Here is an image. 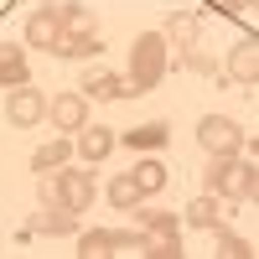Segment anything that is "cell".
Instances as JSON below:
<instances>
[{"mask_svg": "<svg viewBox=\"0 0 259 259\" xmlns=\"http://www.w3.org/2000/svg\"><path fill=\"white\" fill-rule=\"evenodd\" d=\"M202 187L218 192L223 202H254V197H259V166H254V156H249V161L218 156L212 166H202Z\"/></svg>", "mask_w": 259, "mask_h": 259, "instance_id": "6da1fadb", "label": "cell"}, {"mask_svg": "<svg viewBox=\"0 0 259 259\" xmlns=\"http://www.w3.org/2000/svg\"><path fill=\"white\" fill-rule=\"evenodd\" d=\"M166 31H140L130 41V78H124V94H150L156 83L166 78Z\"/></svg>", "mask_w": 259, "mask_h": 259, "instance_id": "7a4b0ae2", "label": "cell"}, {"mask_svg": "<svg viewBox=\"0 0 259 259\" xmlns=\"http://www.w3.org/2000/svg\"><path fill=\"white\" fill-rule=\"evenodd\" d=\"M197 145L207 150V156H239L244 150V124L228 119V114H207L197 124Z\"/></svg>", "mask_w": 259, "mask_h": 259, "instance_id": "3957f363", "label": "cell"}, {"mask_svg": "<svg viewBox=\"0 0 259 259\" xmlns=\"http://www.w3.org/2000/svg\"><path fill=\"white\" fill-rule=\"evenodd\" d=\"M47 119L57 124V135H78V130L83 124H89V99H83V94H52L47 99Z\"/></svg>", "mask_w": 259, "mask_h": 259, "instance_id": "277c9868", "label": "cell"}, {"mask_svg": "<svg viewBox=\"0 0 259 259\" xmlns=\"http://www.w3.org/2000/svg\"><path fill=\"white\" fill-rule=\"evenodd\" d=\"M114 145H119L114 130H104V124H83L78 135H73V156H83V166H99V161L114 156Z\"/></svg>", "mask_w": 259, "mask_h": 259, "instance_id": "5b68a950", "label": "cell"}, {"mask_svg": "<svg viewBox=\"0 0 259 259\" xmlns=\"http://www.w3.org/2000/svg\"><path fill=\"white\" fill-rule=\"evenodd\" d=\"M57 187H62V207H68V212H83L94 202V192H99L89 166H62L57 171Z\"/></svg>", "mask_w": 259, "mask_h": 259, "instance_id": "8992f818", "label": "cell"}, {"mask_svg": "<svg viewBox=\"0 0 259 259\" xmlns=\"http://www.w3.org/2000/svg\"><path fill=\"white\" fill-rule=\"evenodd\" d=\"M41 114H47V99H41L36 89H26V83H21V89H11V94H6V119H11L16 130L36 124Z\"/></svg>", "mask_w": 259, "mask_h": 259, "instance_id": "52a82bcc", "label": "cell"}, {"mask_svg": "<svg viewBox=\"0 0 259 259\" xmlns=\"http://www.w3.org/2000/svg\"><path fill=\"white\" fill-rule=\"evenodd\" d=\"M57 36H62V16H57V6L31 11V21H26V41H31V47H36V52H52Z\"/></svg>", "mask_w": 259, "mask_h": 259, "instance_id": "ba28073f", "label": "cell"}, {"mask_svg": "<svg viewBox=\"0 0 259 259\" xmlns=\"http://www.w3.org/2000/svg\"><path fill=\"white\" fill-rule=\"evenodd\" d=\"M68 161H73V135H57V140H47V145H36L31 171H36V177H57Z\"/></svg>", "mask_w": 259, "mask_h": 259, "instance_id": "9c48e42d", "label": "cell"}, {"mask_svg": "<svg viewBox=\"0 0 259 259\" xmlns=\"http://www.w3.org/2000/svg\"><path fill=\"white\" fill-rule=\"evenodd\" d=\"M52 52L78 62V57H99V52H104V41H99L94 31H83V26H62V36H57V47H52Z\"/></svg>", "mask_w": 259, "mask_h": 259, "instance_id": "30bf717a", "label": "cell"}, {"mask_svg": "<svg viewBox=\"0 0 259 259\" xmlns=\"http://www.w3.org/2000/svg\"><path fill=\"white\" fill-rule=\"evenodd\" d=\"M21 83H31V68H26V52L16 47V41H0V89H21Z\"/></svg>", "mask_w": 259, "mask_h": 259, "instance_id": "8fae6325", "label": "cell"}, {"mask_svg": "<svg viewBox=\"0 0 259 259\" xmlns=\"http://www.w3.org/2000/svg\"><path fill=\"white\" fill-rule=\"evenodd\" d=\"M182 223H187V228H202V233H212V228L223 223V197H218V192H202V197H197V202H192V207L182 212Z\"/></svg>", "mask_w": 259, "mask_h": 259, "instance_id": "7c38bea8", "label": "cell"}, {"mask_svg": "<svg viewBox=\"0 0 259 259\" xmlns=\"http://www.w3.org/2000/svg\"><path fill=\"white\" fill-rule=\"evenodd\" d=\"M228 78L233 83H259V47L254 41H233V52H228Z\"/></svg>", "mask_w": 259, "mask_h": 259, "instance_id": "4fadbf2b", "label": "cell"}, {"mask_svg": "<svg viewBox=\"0 0 259 259\" xmlns=\"http://www.w3.org/2000/svg\"><path fill=\"white\" fill-rule=\"evenodd\" d=\"M83 99H94V104H114V99H130V94H124V78H119V73L99 68V73L83 78Z\"/></svg>", "mask_w": 259, "mask_h": 259, "instance_id": "5bb4252c", "label": "cell"}, {"mask_svg": "<svg viewBox=\"0 0 259 259\" xmlns=\"http://www.w3.org/2000/svg\"><path fill=\"white\" fill-rule=\"evenodd\" d=\"M124 150H161L166 140H171V124L166 119H145V124H135V130H124Z\"/></svg>", "mask_w": 259, "mask_h": 259, "instance_id": "9a60e30c", "label": "cell"}, {"mask_svg": "<svg viewBox=\"0 0 259 259\" xmlns=\"http://www.w3.org/2000/svg\"><path fill=\"white\" fill-rule=\"evenodd\" d=\"M73 228H78V212H68V207H41L26 223V233H41V239H57V233H73Z\"/></svg>", "mask_w": 259, "mask_h": 259, "instance_id": "2e32d148", "label": "cell"}, {"mask_svg": "<svg viewBox=\"0 0 259 259\" xmlns=\"http://www.w3.org/2000/svg\"><path fill=\"white\" fill-rule=\"evenodd\" d=\"M130 177H135V187L145 192V197H156V192H166V166L156 161V156H145L135 171H130Z\"/></svg>", "mask_w": 259, "mask_h": 259, "instance_id": "e0dca14e", "label": "cell"}, {"mask_svg": "<svg viewBox=\"0 0 259 259\" xmlns=\"http://www.w3.org/2000/svg\"><path fill=\"white\" fill-rule=\"evenodd\" d=\"M109 202H114V207H124V212H135V207L145 202V192H140V187H135V177L124 171V177H114V182H109Z\"/></svg>", "mask_w": 259, "mask_h": 259, "instance_id": "ac0fdd59", "label": "cell"}, {"mask_svg": "<svg viewBox=\"0 0 259 259\" xmlns=\"http://www.w3.org/2000/svg\"><path fill=\"white\" fill-rule=\"evenodd\" d=\"M140 254L145 259H182V239H166V233H140Z\"/></svg>", "mask_w": 259, "mask_h": 259, "instance_id": "d6986e66", "label": "cell"}, {"mask_svg": "<svg viewBox=\"0 0 259 259\" xmlns=\"http://www.w3.org/2000/svg\"><path fill=\"white\" fill-rule=\"evenodd\" d=\"M166 41H171L177 52L197 47V16H171V21H166Z\"/></svg>", "mask_w": 259, "mask_h": 259, "instance_id": "ffe728a7", "label": "cell"}, {"mask_svg": "<svg viewBox=\"0 0 259 259\" xmlns=\"http://www.w3.org/2000/svg\"><path fill=\"white\" fill-rule=\"evenodd\" d=\"M135 218H140V233H166V239H177V218L171 212H161V207H135Z\"/></svg>", "mask_w": 259, "mask_h": 259, "instance_id": "44dd1931", "label": "cell"}, {"mask_svg": "<svg viewBox=\"0 0 259 259\" xmlns=\"http://www.w3.org/2000/svg\"><path fill=\"white\" fill-rule=\"evenodd\" d=\"M104 254H114L109 228H89V233H78V259H104Z\"/></svg>", "mask_w": 259, "mask_h": 259, "instance_id": "7402d4cb", "label": "cell"}, {"mask_svg": "<svg viewBox=\"0 0 259 259\" xmlns=\"http://www.w3.org/2000/svg\"><path fill=\"white\" fill-rule=\"evenodd\" d=\"M212 239H218V254H223V259H249V254H254V244L244 239V233H228L223 223L212 228Z\"/></svg>", "mask_w": 259, "mask_h": 259, "instance_id": "603a6c76", "label": "cell"}, {"mask_svg": "<svg viewBox=\"0 0 259 259\" xmlns=\"http://www.w3.org/2000/svg\"><path fill=\"white\" fill-rule=\"evenodd\" d=\"M57 16H62V26H83V31H94V11H89V6H78V0H62Z\"/></svg>", "mask_w": 259, "mask_h": 259, "instance_id": "cb8c5ba5", "label": "cell"}, {"mask_svg": "<svg viewBox=\"0 0 259 259\" xmlns=\"http://www.w3.org/2000/svg\"><path fill=\"white\" fill-rule=\"evenodd\" d=\"M182 62H187V68L197 73V78H212V73H218V62H212V52H202V47H187V52H182Z\"/></svg>", "mask_w": 259, "mask_h": 259, "instance_id": "d4e9b609", "label": "cell"}, {"mask_svg": "<svg viewBox=\"0 0 259 259\" xmlns=\"http://www.w3.org/2000/svg\"><path fill=\"white\" fill-rule=\"evenodd\" d=\"M41 207H62V187H57V177H41Z\"/></svg>", "mask_w": 259, "mask_h": 259, "instance_id": "484cf974", "label": "cell"}, {"mask_svg": "<svg viewBox=\"0 0 259 259\" xmlns=\"http://www.w3.org/2000/svg\"><path fill=\"white\" fill-rule=\"evenodd\" d=\"M218 6H223V11H249L254 0H218Z\"/></svg>", "mask_w": 259, "mask_h": 259, "instance_id": "4316f807", "label": "cell"}]
</instances>
